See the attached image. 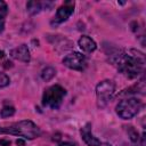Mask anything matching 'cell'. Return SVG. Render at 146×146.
I'll list each match as a JSON object with an SVG mask.
<instances>
[{"label": "cell", "mask_w": 146, "mask_h": 146, "mask_svg": "<svg viewBox=\"0 0 146 146\" xmlns=\"http://www.w3.org/2000/svg\"><path fill=\"white\" fill-rule=\"evenodd\" d=\"M108 62L128 79H136L145 68V56L136 49L116 50L110 55Z\"/></svg>", "instance_id": "cell-1"}, {"label": "cell", "mask_w": 146, "mask_h": 146, "mask_svg": "<svg viewBox=\"0 0 146 146\" xmlns=\"http://www.w3.org/2000/svg\"><path fill=\"white\" fill-rule=\"evenodd\" d=\"M0 135H13L31 140L40 137L41 130L31 120H22L8 127H0Z\"/></svg>", "instance_id": "cell-2"}, {"label": "cell", "mask_w": 146, "mask_h": 146, "mask_svg": "<svg viewBox=\"0 0 146 146\" xmlns=\"http://www.w3.org/2000/svg\"><path fill=\"white\" fill-rule=\"evenodd\" d=\"M143 107V103L140 99L136 97H129L122 99L115 107L116 114L123 120H130L136 116Z\"/></svg>", "instance_id": "cell-3"}, {"label": "cell", "mask_w": 146, "mask_h": 146, "mask_svg": "<svg viewBox=\"0 0 146 146\" xmlns=\"http://www.w3.org/2000/svg\"><path fill=\"white\" fill-rule=\"evenodd\" d=\"M65 96H66V90L59 84H54L43 91L42 105L51 110H57L62 105Z\"/></svg>", "instance_id": "cell-4"}, {"label": "cell", "mask_w": 146, "mask_h": 146, "mask_svg": "<svg viewBox=\"0 0 146 146\" xmlns=\"http://www.w3.org/2000/svg\"><path fill=\"white\" fill-rule=\"evenodd\" d=\"M115 92V83L112 80H103L96 86V96L98 107H105L113 98Z\"/></svg>", "instance_id": "cell-5"}, {"label": "cell", "mask_w": 146, "mask_h": 146, "mask_svg": "<svg viewBox=\"0 0 146 146\" xmlns=\"http://www.w3.org/2000/svg\"><path fill=\"white\" fill-rule=\"evenodd\" d=\"M63 64L74 71H83L87 66V60L83 54L73 51L63 58Z\"/></svg>", "instance_id": "cell-6"}, {"label": "cell", "mask_w": 146, "mask_h": 146, "mask_svg": "<svg viewBox=\"0 0 146 146\" xmlns=\"http://www.w3.org/2000/svg\"><path fill=\"white\" fill-rule=\"evenodd\" d=\"M74 1H65L56 11V15L54 17V19L51 21V25L52 26H57L64 22H66L70 16L73 14L74 11Z\"/></svg>", "instance_id": "cell-7"}, {"label": "cell", "mask_w": 146, "mask_h": 146, "mask_svg": "<svg viewBox=\"0 0 146 146\" xmlns=\"http://www.w3.org/2000/svg\"><path fill=\"white\" fill-rule=\"evenodd\" d=\"M80 133L81 137L83 139V141L88 145V146H100L102 143L98 138H96L92 135L91 131V123H86L81 129H80Z\"/></svg>", "instance_id": "cell-8"}, {"label": "cell", "mask_w": 146, "mask_h": 146, "mask_svg": "<svg viewBox=\"0 0 146 146\" xmlns=\"http://www.w3.org/2000/svg\"><path fill=\"white\" fill-rule=\"evenodd\" d=\"M10 56L19 62H23V63H29L31 60V55H30V50H29V47L26 44H21L14 49L10 50Z\"/></svg>", "instance_id": "cell-9"}, {"label": "cell", "mask_w": 146, "mask_h": 146, "mask_svg": "<svg viewBox=\"0 0 146 146\" xmlns=\"http://www.w3.org/2000/svg\"><path fill=\"white\" fill-rule=\"evenodd\" d=\"M78 43H79V47H80V48L82 49V51H84V52H92V51H95L96 48H97L96 42H95L90 36H88V35H82V36H80Z\"/></svg>", "instance_id": "cell-10"}, {"label": "cell", "mask_w": 146, "mask_h": 146, "mask_svg": "<svg viewBox=\"0 0 146 146\" xmlns=\"http://www.w3.org/2000/svg\"><path fill=\"white\" fill-rule=\"evenodd\" d=\"M51 2H39V1H29L26 3V9L29 11L30 15H35L38 13H40L41 10L47 9V5H50Z\"/></svg>", "instance_id": "cell-11"}, {"label": "cell", "mask_w": 146, "mask_h": 146, "mask_svg": "<svg viewBox=\"0 0 146 146\" xmlns=\"http://www.w3.org/2000/svg\"><path fill=\"white\" fill-rule=\"evenodd\" d=\"M137 92H140V94H144L145 92V79L143 78L138 83H136L135 86L123 90V92L120 94V96H123V95H129V94H137Z\"/></svg>", "instance_id": "cell-12"}, {"label": "cell", "mask_w": 146, "mask_h": 146, "mask_svg": "<svg viewBox=\"0 0 146 146\" xmlns=\"http://www.w3.org/2000/svg\"><path fill=\"white\" fill-rule=\"evenodd\" d=\"M8 14V7L5 1L0 0V33L5 29V22H6V16Z\"/></svg>", "instance_id": "cell-13"}, {"label": "cell", "mask_w": 146, "mask_h": 146, "mask_svg": "<svg viewBox=\"0 0 146 146\" xmlns=\"http://www.w3.org/2000/svg\"><path fill=\"white\" fill-rule=\"evenodd\" d=\"M55 75H56V70H55L52 66H47V67H44V68L42 70V72H41V79H42L43 81H46V82L50 81Z\"/></svg>", "instance_id": "cell-14"}, {"label": "cell", "mask_w": 146, "mask_h": 146, "mask_svg": "<svg viewBox=\"0 0 146 146\" xmlns=\"http://www.w3.org/2000/svg\"><path fill=\"white\" fill-rule=\"evenodd\" d=\"M15 114V108L13 106H3V108L1 110V116L2 117H9L13 116Z\"/></svg>", "instance_id": "cell-15"}, {"label": "cell", "mask_w": 146, "mask_h": 146, "mask_svg": "<svg viewBox=\"0 0 146 146\" xmlns=\"http://www.w3.org/2000/svg\"><path fill=\"white\" fill-rule=\"evenodd\" d=\"M9 82H10L9 76H8L6 73L0 72V88H5V87H7V86L9 84Z\"/></svg>", "instance_id": "cell-16"}, {"label": "cell", "mask_w": 146, "mask_h": 146, "mask_svg": "<svg viewBox=\"0 0 146 146\" xmlns=\"http://www.w3.org/2000/svg\"><path fill=\"white\" fill-rule=\"evenodd\" d=\"M3 67H5V68H9V67H13V63H11L10 60H6V62L3 63Z\"/></svg>", "instance_id": "cell-17"}, {"label": "cell", "mask_w": 146, "mask_h": 146, "mask_svg": "<svg viewBox=\"0 0 146 146\" xmlns=\"http://www.w3.org/2000/svg\"><path fill=\"white\" fill-rule=\"evenodd\" d=\"M0 145H3V146H9V145H10V140L0 139Z\"/></svg>", "instance_id": "cell-18"}, {"label": "cell", "mask_w": 146, "mask_h": 146, "mask_svg": "<svg viewBox=\"0 0 146 146\" xmlns=\"http://www.w3.org/2000/svg\"><path fill=\"white\" fill-rule=\"evenodd\" d=\"M58 146H75V144L70 143V141H65V143H60Z\"/></svg>", "instance_id": "cell-19"}, {"label": "cell", "mask_w": 146, "mask_h": 146, "mask_svg": "<svg viewBox=\"0 0 146 146\" xmlns=\"http://www.w3.org/2000/svg\"><path fill=\"white\" fill-rule=\"evenodd\" d=\"M16 144H17V145H24V140H22V139H18V140L16 141Z\"/></svg>", "instance_id": "cell-20"}, {"label": "cell", "mask_w": 146, "mask_h": 146, "mask_svg": "<svg viewBox=\"0 0 146 146\" xmlns=\"http://www.w3.org/2000/svg\"><path fill=\"white\" fill-rule=\"evenodd\" d=\"M2 58H5V51L0 50V59H2Z\"/></svg>", "instance_id": "cell-21"}, {"label": "cell", "mask_w": 146, "mask_h": 146, "mask_svg": "<svg viewBox=\"0 0 146 146\" xmlns=\"http://www.w3.org/2000/svg\"><path fill=\"white\" fill-rule=\"evenodd\" d=\"M100 146H111V145H103V144H102Z\"/></svg>", "instance_id": "cell-22"}]
</instances>
